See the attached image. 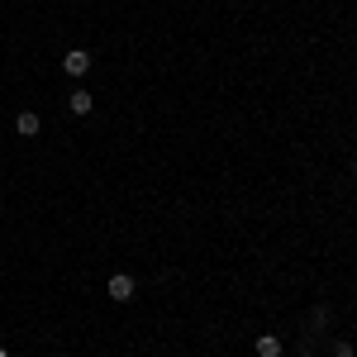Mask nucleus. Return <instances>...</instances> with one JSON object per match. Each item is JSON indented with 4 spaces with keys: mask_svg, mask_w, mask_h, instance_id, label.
Returning a JSON list of instances; mask_svg holds the SVG:
<instances>
[{
    "mask_svg": "<svg viewBox=\"0 0 357 357\" xmlns=\"http://www.w3.org/2000/svg\"><path fill=\"white\" fill-rule=\"evenodd\" d=\"M15 129H20L24 138H33V134H38V114H33V110H24L20 119H15Z\"/></svg>",
    "mask_w": 357,
    "mask_h": 357,
    "instance_id": "obj_5",
    "label": "nucleus"
},
{
    "mask_svg": "<svg viewBox=\"0 0 357 357\" xmlns=\"http://www.w3.org/2000/svg\"><path fill=\"white\" fill-rule=\"evenodd\" d=\"M324 324H329V310H324V305H319V310H314V314H310V329H324Z\"/></svg>",
    "mask_w": 357,
    "mask_h": 357,
    "instance_id": "obj_7",
    "label": "nucleus"
},
{
    "mask_svg": "<svg viewBox=\"0 0 357 357\" xmlns=\"http://www.w3.org/2000/svg\"><path fill=\"white\" fill-rule=\"evenodd\" d=\"M105 291H110V296H114L119 305H124V301H134V276H129V272H114Z\"/></svg>",
    "mask_w": 357,
    "mask_h": 357,
    "instance_id": "obj_2",
    "label": "nucleus"
},
{
    "mask_svg": "<svg viewBox=\"0 0 357 357\" xmlns=\"http://www.w3.org/2000/svg\"><path fill=\"white\" fill-rule=\"evenodd\" d=\"M0 357H10V353H5V348H0Z\"/></svg>",
    "mask_w": 357,
    "mask_h": 357,
    "instance_id": "obj_8",
    "label": "nucleus"
},
{
    "mask_svg": "<svg viewBox=\"0 0 357 357\" xmlns=\"http://www.w3.org/2000/svg\"><path fill=\"white\" fill-rule=\"evenodd\" d=\"M67 110H72V114H91V110H96L91 91H72V96H67Z\"/></svg>",
    "mask_w": 357,
    "mask_h": 357,
    "instance_id": "obj_4",
    "label": "nucleus"
},
{
    "mask_svg": "<svg viewBox=\"0 0 357 357\" xmlns=\"http://www.w3.org/2000/svg\"><path fill=\"white\" fill-rule=\"evenodd\" d=\"M333 357H357V348L348 343V338H338V343H333Z\"/></svg>",
    "mask_w": 357,
    "mask_h": 357,
    "instance_id": "obj_6",
    "label": "nucleus"
},
{
    "mask_svg": "<svg viewBox=\"0 0 357 357\" xmlns=\"http://www.w3.org/2000/svg\"><path fill=\"white\" fill-rule=\"evenodd\" d=\"M62 72H67L72 82H82L86 72H91V53H86V48H72V53H62Z\"/></svg>",
    "mask_w": 357,
    "mask_h": 357,
    "instance_id": "obj_1",
    "label": "nucleus"
},
{
    "mask_svg": "<svg viewBox=\"0 0 357 357\" xmlns=\"http://www.w3.org/2000/svg\"><path fill=\"white\" fill-rule=\"evenodd\" d=\"M353 176H357V162H353Z\"/></svg>",
    "mask_w": 357,
    "mask_h": 357,
    "instance_id": "obj_9",
    "label": "nucleus"
},
{
    "mask_svg": "<svg viewBox=\"0 0 357 357\" xmlns=\"http://www.w3.org/2000/svg\"><path fill=\"white\" fill-rule=\"evenodd\" d=\"M252 353H257V357H281V338H276V333H257Z\"/></svg>",
    "mask_w": 357,
    "mask_h": 357,
    "instance_id": "obj_3",
    "label": "nucleus"
}]
</instances>
